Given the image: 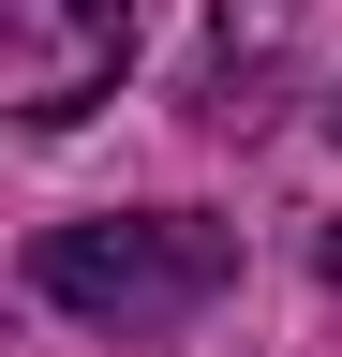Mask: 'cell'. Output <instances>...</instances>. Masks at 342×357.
<instances>
[{"mask_svg": "<svg viewBox=\"0 0 342 357\" xmlns=\"http://www.w3.org/2000/svg\"><path fill=\"white\" fill-rule=\"evenodd\" d=\"M30 283L75 328H179V312H208L238 283V223H208V208H90V223H45Z\"/></svg>", "mask_w": 342, "mask_h": 357, "instance_id": "obj_1", "label": "cell"}, {"mask_svg": "<svg viewBox=\"0 0 342 357\" xmlns=\"http://www.w3.org/2000/svg\"><path fill=\"white\" fill-rule=\"evenodd\" d=\"M134 75V0H0V105L30 134H75Z\"/></svg>", "mask_w": 342, "mask_h": 357, "instance_id": "obj_2", "label": "cell"}, {"mask_svg": "<svg viewBox=\"0 0 342 357\" xmlns=\"http://www.w3.org/2000/svg\"><path fill=\"white\" fill-rule=\"evenodd\" d=\"M327 134H342V105H327Z\"/></svg>", "mask_w": 342, "mask_h": 357, "instance_id": "obj_3", "label": "cell"}]
</instances>
